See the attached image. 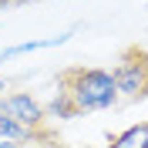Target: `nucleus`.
<instances>
[{
  "label": "nucleus",
  "instance_id": "nucleus-9",
  "mask_svg": "<svg viewBox=\"0 0 148 148\" xmlns=\"http://www.w3.org/2000/svg\"><path fill=\"white\" fill-rule=\"evenodd\" d=\"M0 148H17V141H0Z\"/></svg>",
  "mask_w": 148,
  "mask_h": 148
},
{
  "label": "nucleus",
  "instance_id": "nucleus-2",
  "mask_svg": "<svg viewBox=\"0 0 148 148\" xmlns=\"http://www.w3.org/2000/svg\"><path fill=\"white\" fill-rule=\"evenodd\" d=\"M111 81H114V91L125 98H145L148 94V51L131 47L128 54H121V61L111 67Z\"/></svg>",
  "mask_w": 148,
  "mask_h": 148
},
{
  "label": "nucleus",
  "instance_id": "nucleus-1",
  "mask_svg": "<svg viewBox=\"0 0 148 148\" xmlns=\"http://www.w3.org/2000/svg\"><path fill=\"white\" fill-rule=\"evenodd\" d=\"M57 81H61V91L71 94L77 114L81 111H104L118 101L111 71H101V67H71Z\"/></svg>",
  "mask_w": 148,
  "mask_h": 148
},
{
  "label": "nucleus",
  "instance_id": "nucleus-3",
  "mask_svg": "<svg viewBox=\"0 0 148 148\" xmlns=\"http://www.w3.org/2000/svg\"><path fill=\"white\" fill-rule=\"evenodd\" d=\"M0 114H7L10 121H17L20 128L27 131H44V104L37 101V98H30V94H3L0 98Z\"/></svg>",
  "mask_w": 148,
  "mask_h": 148
},
{
  "label": "nucleus",
  "instance_id": "nucleus-10",
  "mask_svg": "<svg viewBox=\"0 0 148 148\" xmlns=\"http://www.w3.org/2000/svg\"><path fill=\"white\" fill-rule=\"evenodd\" d=\"M7 3H17V0H0V10H3V7H7Z\"/></svg>",
  "mask_w": 148,
  "mask_h": 148
},
{
  "label": "nucleus",
  "instance_id": "nucleus-11",
  "mask_svg": "<svg viewBox=\"0 0 148 148\" xmlns=\"http://www.w3.org/2000/svg\"><path fill=\"white\" fill-rule=\"evenodd\" d=\"M3 91H7V84H3V81H0V94H3Z\"/></svg>",
  "mask_w": 148,
  "mask_h": 148
},
{
  "label": "nucleus",
  "instance_id": "nucleus-8",
  "mask_svg": "<svg viewBox=\"0 0 148 148\" xmlns=\"http://www.w3.org/2000/svg\"><path fill=\"white\" fill-rule=\"evenodd\" d=\"M17 148H51V141H24V145H17Z\"/></svg>",
  "mask_w": 148,
  "mask_h": 148
},
{
  "label": "nucleus",
  "instance_id": "nucleus-7",
  "mask_svg": "<svg viewBox=\"0 0 148 148\" xmlns=\"http://www.w3.org/2000/svg\"><path fill=\"white\" fill-rule=\"evenodd\" d=\"M67 34L61 37H47V40H30V44H17V47H10V51H3V57H14V54H27V51H44V47H54V44H64Z\"/></svg>",
  "mask_w": 148,
  "mask_h": 148
},
{
  "label": "nucleus",
  "instance_id": "nucleus-5",
  "mask_svg": "<svg viewBox=\"0 0 148 148\" xmlns=\"http://www.w3.org/2000/svg\"><path fill=\"white\" fill-rule=\"evenodd\" d=\"M108 148H148V121H138L128 131H121L118 138H111Z\"/></svg>",
  "mask_w": 148,
  "mask_h": 148
},
{
  "label": "nucleus",
  "instance_id": "nucleus-6",
  "mask_svg": "<svg viewBox=\"0 0 148 148\" xmlns=\"http://www.w3.org/2000/svg\"><path fill=\"white\" fill-rule=\"evenodd\" d=\"M44 114H54V118H77V108H74V101H71L67 91H57L54 101L44 108Z\"/></svg>",
  "mask_w": 148,
  "mask_h": 148
},
{
  "label": "nucleus",
  "instance_id": "nucleus-4",
  "mask_svg": "<svg viewBox=\"0 0 148 148\" xmlns=\"http://www.w3.org/2000/svg\"><path fill=\"white\" fill-rule=\"evenodd\" d=\"M0 141H17V145H24V141H54L47 131H27L20 128L17 121H10L7 114H0Z\"/></svg>",
  "mask_w": 148,
  "mask_h": 148
}]
</instances>
